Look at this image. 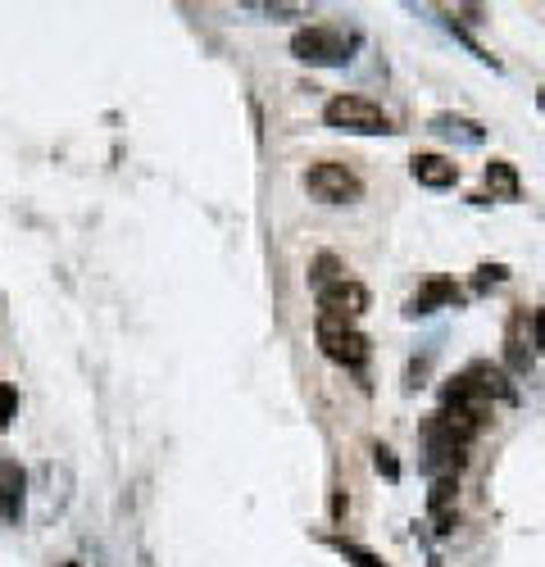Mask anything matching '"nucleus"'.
I'll return each mask as SVG.
<instances>
[{
	"mask_svg": "<svg viewBox=\"0 0 545 567\" xmlns=\"http://www.w3.org/2000/svg\"><path fill=\"white\" fill-rule=\"evenodd\" d=\"M491 413H495V400L486 395V386L477 382L473 372H460V377H450V382H445L436 417H441L445 427H450L454 436H460L464 445H469L477 432H486Z\"/></svg>",
	"mask_w": 545,
	"mask_h": 567,
	"instance_id": "obj_1",
	"label": "nucleus"
},
{
	"mask_svg": "<svg viewBox=\"0 0 545 567\" xmlns=\"http://www.w3.org/2000/svg\"><path fill=\"white\" fill-rule=\"evenodd\" d=\"M323 123L346 136H391L395 132V123L382 105H373L369 96H350V91H341V96H332L323 105Z\"/></svg>",
	"mask_w": 545,
	"mask_h": 567,
	"instance_id": "obj_2",
	"label": "nucleus"
},
{
	"mask_svg": "<svg viewBox=\"0 0 545 567\" xmlns=\"http://www.w3.org/2000/svg\"><path fill=\"white\" fill-rule=\"evenodd\" d=\"M313 341H318V350H323L337 368H363V363H369V337H363L359 327L346 322V318L318 313L313 318Z\"/></svg>",
	"mask_w": 545,
	"mask_h": 567,
	"instance_id": "obj_3",
	"label": "nucleus"
},
{
	"mask_svg": "<svg viewBox=\"0 0 545 567\" xmlns=\"http://www.w3.org/2000/svg\"><path fill=\"white\" fill-rule=\"evenodd\" d=\"M305 192L318 200V205H354L363 196V177L350 168V164H337V159H318L305 168Z\"/></svg>",
	"mask_w": 545,
	"mask_h": 567,
	"instance_id": "obj_4",
	"label": "nucleus"
},
{
	"mask_svg": "<svg viewBox=\"0 0 545 567\" xmlns=\"http://www.w3.org/2000/svg\"><path fill=\"white\" fill-rule=\"evenodd\" d=\"M291 55L300 64H346L350 60V37L332 23H313V28H300L291 37Z\"/></svg>",
	"mask_w": 545,
	"mask_h": 567,
	"instance_id": "obj_5",
	"label": "nucleus"
},
{
	"mask_svg": "<svg viewBox=\"0 0 545 567\" xmlns=\"http://www.w3.org/2000/svg\"><path fill=\"white\" fill-rule=\"evenodd\" d=\"M369 305H373L369 287H363V281H354V277H341V281H332V287L318 291V313H328V318L354 322V318L369 313Z\"/></svg>",
	"mask_w": 545,
	"mask_h": 567,
	"instance_id": "obj_6",
	"label": "nucleus"
},
{
	"mask_svg": "<svg viewBox=\"0 0 545 567\" xmlns=\"http://www.w3.org/2000/svg\"><path fill=\"white\" fill-rule=\"evenodd\" d=\"M532 354H536V346H532V313L518 305V309L510 313V322H505V363H510L514 372H527Z\"/></svg>",
	"mask_w": 545,
	"mask_h": 567,
	"instance_id": "obj_7",
	"label": "nucleus"
},
{
	"mask_svg": "<svg viewBox=\"0 0 545 567\" xmlns=\"http://www.w3.org/2000/svg\"><path fill=\"white\" fill-rule=\"evenodd\" d=\"M23 504H28V477L14 458H0V517L6 523H23Z\"/></svg>",
	"mask_w": 545,
	"mask_h": 567,
	"instance_id": "obj_8",
	"label": "nucleus"
},
{
	"mask_svg": "<svg viewBox=\"0 0 545 567\" xmlns=\"http://www.w3.org/2000/svg\"><path fill=\"white\" fill-rule=\"evenodd\" d=\"M441 305H464V291L454 287V277H432V281H423V287L409 296L404 313L419 318V313H432V309H441Z\"/></svg>",
	"mask_w": 545,
	"mask_h": 567,
	"instance_id": "obj_9",
	"label": "nucleus"
},
{
	"mask_svg": "<svg viewBox=\"0 0 545 567\" xmlns=\"http://www.w3.org/2000/svg\"><path fill=\"white\" fill-rule=\"evenodd\" d=\"M409 177H414L419 186H432V192H445V186H454V182H460V164H454V159H445V155H432V151H423V155H414V159H409Z\"/></svg>",
	"mask_w": 545,
	"mask_h": 567,
	"instance_id": "obj_10",
	"label": "nucleus"
},
{
	"mask_svg": "<svg viewBox=\"0 0 545 567\" xmlns=\"http://www.w3.org/2000/svg\"><path fill=\"white\" fill-rule=\"evenodd\" d=\"M486 186H491V200L495 196L500 200H518L523 196V177H518V168L510 159H491L486 164Z\"/></svg>",
	"mask_w": 545,
	"mask_h": 567,
	"instance_id": "obj_11",
	"label": "nucleus"
},
{
	"mask_svg": "<svg viewBox=\"0 0 545 567\" xmlns=\"http://www.w3.org/2000/svg\"><path fill=\"white\" fill-rule=\"evenodd\" d=\"M341 277H346V264H341L337 255H328V250L309 264V287H313V296L323 291V287H332V281H341Z\"/></svg>",
	"mask_w": 545,
	"mask_h": 567,
	"instance_id": "obj_12",
	"label": "nucleus"
},
{
	"mask_svg": "<svg viewBox=\"0 0 545 567\" xmlns=\"http://www.w3.org/2000/svg\"><path fill=\"white\" fill-rule=\"evenodd\" d=\"M337 549H341V558L350 563V567H387L373 549H363V545H350V540H337Z\"/></svg>",
	"mask_w": 545,
	"mask_h": 567,
	"instance_id": "obj_13",
	"label": "nucleus"
},
{
	"mask_svg": "<svg viewBox=\"0 0 545 567\" xmlns=\"http://www.w3.org/2000/svg\"><path fill=\"white\" fill-rule=\"evenodd\" d=\"M14 417H19V391L10 382H0V427H10Z\"/></svg>",
	"mask_w": 545,
	"mask_h": 567,
	"instance_id": "obj_14",
	"label": "nucleus"
},
{
	"mask_svg": "<svg viewBox=\"0 0 545 567\" xmlns=\"http://www.w3.org/2000/svg\"><path fill=\"white\" fill-rule=\"evenodd\" d=\"M510 277V268L505 264H482L477 268V291H486V287H500V281Z\"/></svg>",
	"mask_w": 545,
	"mask_h": 567,
	"instance_id": "obj_15",
	"label": "nucleus"
},
{
	"mask_svg": "<svg viewBox=\"0 0 545 567\" xmlns=\"http://www.w3.org/2000/svg\"><path fill=\"white\" fill-rule=\"evenodd\" d=\"M373 463H378V472H382L387 482H400V463H395V454H391L387 445H378V450H373Z\"/></svg>",
	"mask_w": 545,
	"mask_h": 567,
	"instance_id": "obj_16",
	"label": "nucleus"
},
{
	"mask_svg": "<svg viewBox=\"0 0 545 567\" xmlns=\"http://www.w3.org/2000/svg\"><path fill=\"white\" fill-rule=\"evenodd\" d=\"M532 346H536V350H545V305L532 313Z\"/></svg>",
	"mask_w": 545,
	"mask_h": 567,
	"instance_id": "obj_17",
	"label": "nucleus"
},
{
	"mask_svg": "<svg viewBox=\"0 0 545 567\" xmlns=\"http://www.w3.org/2000/svg\"><path fill=\"white\" fill-rule=\"evenodd\" d=\"M536 105H541V110H545V91H541V96H536Z\"/></svg>",
	"mask_w": 545,
	"mask_h": 567,
	"instance_id": "obj_18",
	"label": "nucleus"
},
{
	"mask_svg": "<svg viewBox=\"0 0 545 567\" xmlns=\"http://www.w3.org/2000/svg\"><path fill=\"white\" fill-rule=\"evenodd\" d=\"M64 567H82V563H64Z\"/></svg>",
	"mask_w": 545,
	"mask_h": 567,
	"instance_id": "obj_19",
	"label": "nucleus"
}]
</instances>
